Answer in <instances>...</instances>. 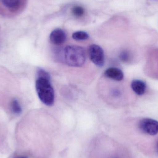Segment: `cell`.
<instances>
[{
  "label": "cell",
  "mask_w": 158,
  "mask_h": 158,
  "mask_svg": "<svg viewBox=\"0 0 158 158\" xmlns=\"http://www.w3.org/2000/svg\"><path fill=\"white\" fill-rule=\"evenodd\" d=\"M64 58L67 64L74 67H80L84 64L86 60L85 51L77 45H69L64 49Z\"/></svg>",
  "instance_id": "6da1fadb"
},
{
  "label": "cell",
  "mask_w": 158,
  "mask_h": 158,
  "mask_svg": "<svg viewBox=\"0 0 158 158\" xmlns=\"http://www.w3.org/2000/svg\"><path fill=\"white\" fill-rule=\"evenodd\" d=\"M105 76L109 78L116 81H121L123 78V74L121 69L117 68L111 67L106 70Z\"/></svg>",
  "instance_id": "52a82bcc"
},
{
  "label": "cell",
  "mask_w": 158,
  "mask_h": 158,
  "mask_svg": "<svg viewBox=\"0 0 158 158\" xmlns=\"http://www.w3.org/2000/svg\"><path fill=\"white\" fill-rule=\"evenodd\" d=\"M66 34L61 29L54 30L50 34V40L55 45H61L66 41Z\"/></svg>",
  "instance_id": "8992f818"
},
{
  "label": "cell",
  "mask_w": 158,
  "mask_h": 158,
  "mask_svg": "<svg viewBox=\"0 0 158 158\" xmlns=\"http://www.w3.org/2000/svg\"><path fill=\"white\" fill-rule=\"evenodd\" d=\"M11 109L15 114H19L22 111L21 106L19 101L16 99H14L11 103Z\"/></svg>",
  "instance_id": "30bf717a"
},
{
  "label": "cell",
  "mask_w": 158,
  "mask_h": 158,
  "mask_svg": "<svg viewBox=\"0 0 158 158\" xmlns=\"http://www.w3.org/2000/svg\"><path fill=\"white\" fill-rule=\"evenodd\" d=\"M90 59L94 64L101 67L105 64V55L102 48L97 44H92L89 47Z\"/></svg>",
  "instance_id": "277c9868"
},
{
  "label": "cell",
  "mask_w": 158,
  "mask_h": 158,
  "mask_svg": "<svg viewBox=\"0 0 158 158\" xmlns=\"http://www.w3.org/2000/svg\"><path fill=\"white\" fill-rule=\"evenodd\" d=\"M139 129L147 134L155 135L158 134V121L153 119L144 118L138 124Z\"/></svg>",
  "instance_id": "5b68a950"
},
{
  "label": "cell",
  "mask_w": 158,
  "mask_h": 158,
  "mask_svg": "<svg viewBox=\"0 0 158 158\" xmlns=\"http://www.w3.org/2000/svg\"><path fill=\"white\" fill-rule=\"evenodd\" d=\"M120 58L123 62H128L130 59V54L127 51H123L120 55Z\"/></svg>",
  "instance_id": "7c38bea8"
},
{
  "label": "cell",
  "mask_w": 158,
  "mask_h": 158,
  "mask_svg": "<svg viewBox=\"0 0 158 158\" xmlns=\"http://www.w3.org/2000/svg\"><path fill=\"white\" fill-rule=\"evenodd\" d=\"M38 77L44 78L48 79L50 80V76L48 72L45 71L43 69H40L38 70Z\"/></svg>",
  "instance_id": "4fadbf2b"
},
{
  "label": "cell",
  "mask_w": 158,
  "mask_h": 158,
  "mask_svg": "<svg viewBox=\"0 0 158 158\" xmlns=\"http://www.w3.org/2000/svg\"><path fill=\"white\" fill-rule=\"evenodd\" d=\"M15 158H28V157L27 156H19Z\"/></svg>",
  "instance_id": "5bb4252c"
},
{
  "label": "cell",
  "mask_w": 158,
  "mask_h": 158,
  "mask_svg": "<svg viewBox=\"0 0 158 158\" xmlns=\"http://www.w3.org/2000/svg\"><path fill=\"white\" fill-rule=\"evenodd\" d=\"M132 89L138 95H143L146 90V84L142 80H135L131 83Z\"/></svg>",
  "instance_id": "ba28073f"
},
{
  "label": "cell",
  "mask_w": 158,
  "mask_h": 158,
  "mask_svg": "<svg viewBox=\"0 0 158 158\" xmlns=\"http://www.w3.org/2000/svg\"><path fill=\"white\" fill-rule=\"evenodd\" d=\"M36 89L40 100L44 105L48 106L53 105L55 94L50 80L38 77L36 82Z\"/></svg>",
  "instance_id": "7a4b0ae2"
},
{
  "label": "cell",
  "mask_w": 158,
  "mask_h": 158,
  "mask_svg": "<svg viewBox=\"0 0 158 158\" xmlns=\"http://www.w3.org/2000/svg\"><path fill=\"white\" fill-rule=\"evenodd\" d=\"M157 150H158V143L157 144Z\"/></svg>",
  "instance_id": "9a60e30c"
},
{
  "label": "cell",
  "mask_w": 158,
  "mask_h": 158,
  "mask_svg": "<svg viewBox=\"0 0 158 158\" xmlns=\"http://www.w3.org/2000/svg\"><path fill=\"white\" fill-rule=\"evenodd\" d=\"M27 0H0V15L14 16L20 14L25 8Z\"/></svg>",
  "instance_id": "3957f363"
},
{
  "label": "cell",
  "mask_w": 158,
  "mask_h": 158,
  "mask_svg": "<svg viewBox=\"0 0 158 158\" xmlns=\"http://www.w3.org/2000/svg\"><path fill=\"white\" fill-rule=\"evenodd\" d=\"M72 38L76 40L81 41L87 40L89 38V35L83 31H78L74 32L72 35Z\"/></svg>",
  "instance_id": "9c48e42d"
},
{
  "label": "cell",
  "mask_w": 158,
  "mask_h": 158,
  "mask_svg": "<svg viewBox=\"0 0 158 158\" xmlns=\"http://www.w3.org/2000/svg\"><path fill=\"white\" fill-rule=\"evenodd\" d=\"M72 13L76 17L82 16L85 13L84 9L82 7L77 6L73 7L72 9Z\"/></svg>",
  "instance_id": "8fae6325"
}]
</instances>
